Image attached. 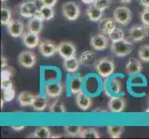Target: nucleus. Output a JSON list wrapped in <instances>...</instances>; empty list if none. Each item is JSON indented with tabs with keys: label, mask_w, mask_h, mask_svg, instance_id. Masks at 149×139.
I'll return each instance as SVG.
<instances>
[{
	"label": "nucleus",
	"mask_w": 149,
	"mask_h": 139,
	"mask_svg": "<svg viewBox=\"0 0 149 139\" xmlns=\"http://www.w3.org/2000/svg\"><path fill=\"white\" fill-rule=\"evenodd\" d=\"M109 38H107L106 34H103L101 33L95 34L94 36L91 38V46L95 50H98V51L105 50L109 47Z\"/></svg>",
	"instance_id": "nucleus-8"
},
{
	"label": "nucleus",
	"mask_w": 149,
	"mask_h": 139,
	"mask_svg": "<svg viewBox=\"0 0 149 139\" xmlns=\"http://www.w3.org/2000/svg\"><path fill=\"white\" fill-rule=\"evenodd\" d=\"M70 89L71 95L76 96L83 90V78L81 76H73L70 82Z\"/></svg>",
	"instance_id": "nucleus-22"
},
{
	"label": "nucleus",
	"mask_w": 149,
	"mask_h": 139,
	"mask_svg": "<svg viewBox=\"0 0 149 139\" xmlns=\"http://www.w3.org/2000/svg\"><path fill=\"white\" fill-rule=\"evenodd\" d=\"M80 59H77L76 57H71V58L64 59L63 67L65 71L69 73H74L76 71H78L79 67H80Z\"/></svg>",
	"instance_id": "nucleus-19"
},
{
	"label": "nucleus",
	"mask_w": 149,
	"mask_h": 139,
	"mask_svg": "<svg viewBox=\"0 0 149 139\" xmlns=\"http://www.w3.org/2000/svg\"><path fill=\"white\" fill-rule=\"evenodd\" d=\"M1 88H2V90L13 88L12 81L10 79H8V80H1Z\"/></svg>",
	"instance_id": "nucleus-39"
},
{
	"label": "nucleus",
	"mask_w": 149,
	"mask_h": 139,
	"mask_svg": "<svg viewBox=\"0 0 149 139\" xmlns=\"http://www.w3.org/2000/svg\"><path fill=\"white\" fill-rule=\"evenodd\" d=\"M41 12H42L45 20H52L55 16V11L54 8L52 7H48V6H45L42 9H41Z\"/></svg>",
	"instance_id": "nucleus-33"
},
{
	"label": "nucleus",
	"mask_w": 149,
	"mask_h": 139,
	"mask_svg": "<svg viewBox=\"0 0 149 139\" xmlns=\"http://www.w3.org/2000/svg\"><path fill=\"white\" fill-rule=\"evenodd\" d=\"M116 23L117 22H115L114 19H111V18L102 19L99 22V25H98L99 32L103 34L109 35L112 31L117 27Z\"/></svg>",
	"instance_id": "nucleus-15"
},
{
	"label": "nucleus",
	"mask_w": 149,
	"mask_h": 139,
	"mask_svg": "<svg viewBox=\"0 0 149 139\" xmlns=\"http://www.w3.org/2000/svg\"><path fill=\"white\" fill-rule=\"evenodd\" d=\"M58 53L62 59H66L76 55V46L69 41H64L58 45Z\"/></svg>",
	"instance_id": "nucleus-6"
},
{
	"label": "nucleus",
	"mask_w": 149,
	"mask_h": 139,
	"mask_svg": "<svg viewBox=\"0 0 149 139\" xmlns=\"http://www.w3.org/2000/svg\"><path fill=\"white\" fill-rule=\"evenodd\" d=\"M45 6H48V7H52L54 8L56 6V2H58V0H43Z\"/></svg>",
	"instance_id": "nucleus-41"
},
{
	"label": "nucleus",
	"mask_w": 149,
	"mask_h": 139,
	"mask_svg": "<svg viewBox=\"0 0 149 139\" xmlns=\"http://www.w3.org/2000/svg\"><path fill=\"white\" fill-rule=\"evenodd\" d=\"M121 3H124V4H128V3H131L132 0H120Z\"/></svg>",
	"instance_id": "nucleus-47"
},
{
	"label": "nucleus",
	"mask_w": 149,
	"mask_h": 139,
	"mask_svg": "<svg viewBox=\"0 0 149 139\" xmlns=\"http://www.w3.org/2000/svg\"><path fill=\"white\" fill-rule=\"evenodd\" d=\"M126 101L120 96H112L109 101V109L113 113H120L125 110Z\"/></svg>",
	"instance_id": "nucleus-14"
},
{
	"label": "nucleus",
	"mask_w": 149,
	"mask_h": 139,
	"mask_svg": "<svg viewBox=\"0 0 149 139\" xmlns=\"http://www.w3.org/2000/svg\"><path fill=\"white\" fill-rule=\"evenodd\" d=\"M45 96L49 97V98H58L63 93L62 84L58 82V83L45 85Z\"/></svg>",
	"instance_id": "nucleus-11"
},
{
	"label": "nucleus",
	"mask_w": 149,
	"mask_h": 139,
	"mask_svg": "<svg viewBox=\"0 0 149 139\" xmlns=\"http://www.w3.org/2000/svg\"><path fill=\"white\" fill-rule=\"evenodd\" d=\"M22 42L25 46L28 48H34L39 45L40 44V37L39 34H36L34 32L27 31L22 35Z\"/></svg>",
	"instance_id": "nucleus-13"
},
{
	"label": "nucleus",
	"mask_w": 149,
	"mask_h": 139,
	"mask_svg": "<svg viewBox=\"0 0 149 139\" xmlns=\"http://www.w3.org/2000/svg\"><path fill=\"white\" fill-rule=\"evenodd\" d=\"M13 74H14V71H13L12 68H8V67L7 66L6 68H3V70L1 71V80L11 79Z\"/></svg>",
	"instance_id": "nucleus-37"
},
{
	"label": "nucleus",
	"mask_w": 149,
	"mask_h": 139,
	"mask_svg": "<svg viewBox=\"0 0 149 139\" xmlns=\"http://www.w3.org/2000/svg\"><path fill=\"white\" fill-rule=\"evenodd\" d=\"M19 64L26 69H31L36 63V55L30 50H25L20 52L18 57Z\"/></svg>",
	"instance_id": "nucleus-5"
},
{
	"label": "nucleus",
	"mask_w": 149,
	"mask_h": 139,
	"mask_svg": "<svg viewBox=\"0 0 149 139\" xmlns=\"http://www.w3.org/2000/svg\"><path fill=\"white\" fill-rule=\"evenodd\" d=\"M32 107H33V109L36 111H43L47 109V99L44 96L36 95L34 97Z\"/></svg>",
	"instance_id": "nucleus-24"
},
{
	"label": "nucleus",
	"mask_w": 149,
	"mask_h": 139,
	"mask_svg": "<svg viewBox=\"0 0 149 139\" xmlns=\"http://www.w3.org/2000/svg\"><path fill=\"white\" fill-rule=\"evenodd\" d=\"M2 2H5V1H7V0H1Z\"/></svg>",
	"instance_id": "nucleus-50"
},
{
	"label": "nucleus",
	"mask_w": 149,
	"mask_h": 139,
	"mask_svg": "<svg viewBox=\"0 0 149 139\" xmlns=\"http://www.w3.org/2000/svg\"><path fill=\"white\" fill-rule=\"evenodd\" d=\"M103 11L100 8L95 7L94 4H92L91 6H89L86 9V15L88 19L92 22H98V20H102L103 17Z\"/></svg>",
	"instance_id": "nucleus-20"
},
{
	"label": "nucleus",
	"mask_w": 149,
	"mask_h": 139,
	"mask_svg": "<svg viewBox=\"0 0 149 139\" xmlns=\"http://www.w3.org/2000/svg\"><path fill=\"white\" fill-rule=\"evenodd\" d=\"M33 17H34V18H36V19H39V20H45L43 14H42V12H41V10H37V11L35 12V14H34V16H33Z\"/></svg>",
	"instance_id": "nucleus-43"
},
{
	"label": "nucleus",
	"mask_w": 149,
	"mask_h": 139,
	"mask_svg": "<svg viewBox=\"0 0 149 139\" xmlns=\"http://www.w3.org/2000/svg\"><path fill=\"white\" fill-rule=\"evenodd\" d=\"M147 36L146 27L136 25L130 29L129 31V37L131 39V42H140Z\"/></svg>",
	"instance_id": "nucleus-12"
},
{
	"label": "nucleus",
	"mask_w": 149,
	"mask_h": 139,
	"mask_svg": "<svg viewBox=\"0 0 149 139\" xmlns=\"http://www.w3.org/2000/svg\"><path fill=\"white\" fill-rule=\"evenodd\" d=\"M33 3L35 5V7H36L37 10H41L45 6L43 0H33Z\"/></svg>",
	"instance_id": "nucleus-40"
},
{
	"label": "nucleus",
	"mask_w": 149,
	"mask_h": 139,
	"mask_svg": "<svg viewBox=\"0 0 149 139\" xmlns=\"http://www.w3.org/2000/svg\"><path fill=\"white\" fill-rule=\"evenodd\" d=\"M43 22L44 20H41L39 19L36 18H31V20L27 23V29L28 31H31V32H34L36 34H40L41 31L43 29Z\"/></svg>",
	"instance_id": "nucleus-23"
},
{
	"label": "nucleus",
	"mask_w": 149,
	"mask_h": 139,
	"mask_svg": "<svg viewBox=\"0 0 149 139\" xmlns=\"http://www.w3.org/2000/svg\"><path fill=\"white\" fill-rule=\"evenodd\" d=\"M124 132V127L119 125H109L107 126V133L112 138H120Z\"/></svg>",
	"instance_id": "nucleus-26"
},
{
	"label": "nucleus",
	"mask_w": 149,
	"mask_h": 139,
	"mask_svg": "<svg viewBox=\"0 0 149 139\" xmlns=\"http://www.w3.org/2000/svg\"><path fill=\"white\" fill-rule=\"evenodd\" d=\"M138 55L141 61L148 62L149 61V45H142L138 50Z\"/></svg>",
	"instance_id": "nucleus-32"
},
{
	"label": "nucleus",
	"mask_w": 149,
	"mask_h": 139,
	"mask_svg": "<svg viewBox=\"0 0 149 139\" xmlns=\"http://www.w3.org/2000/svg\"><path fill=\"white\" fill-rule=\"evenodd\" d=\"M8 32L14 38L22 36L24 34V24L20 20H12L8 25Z\"/></svg>",
	"instance_id": "nucleus-10"
},
{
	"label": "nucleus",
	"mask_w": 149,
	"mask_h": 139,
	"mask_svg": "<svg viewBox=\"0 0 149 139\" xmlns=\"http://www.w3.org/2000/svg\"><path fill=\"white\" fill-rule=\"evenodd\" d=\"M132 51V42L125 38L117 41V42H112L111 44V52L113 55L119 58H123L128 55H130Z\"/></svg>",
	"instance_id": "nucleus-2"
},
{
	"label": "nucleus",
	"mask_w": 149,
	"mask_h": 139,
	"mask_svg": "<svg viewBox=\"0 0 149 139\" xmlns=\"http://www.w3.org/2000/svg\"><path fill=\"white\" fill-rule=\"evenodd\" d=\"M109 38L111 40V42H117V41H120L125 38V34L124 32L119 27H116L112 32L107 35Z\"/></svg>",
	"instance_id": "nucleus-30"
},
{
	"label": "nucleus",
	"mask_w": 149,
	"mask_h": 139,
	"mask_svg": "<svg viewBox=\"0 0 149 139\" xmlns=\"http://www.w3.org/2000/svg\"><path fill=\"white\" fill-rule=\"evenodd\" d=\"M37 8L33 3V0H25L19 6V12L22 17L24 18H33Z\"/></svg>",
	"instance_id": "nucleus-7"
},
{
	"label": "nucleus",
	"mask_w": 149,
	"mask_h": 139,
	"mask_svg": "<svg viewBox=\"0 0 149 139\" xmlns=\"http://www.w3.org/2000/svg\"><path fill=\"white\" fill-rule=\"evenodd\" d=\"M79 59H80V62L81 65L87 66V67L95 65L97 62L96 54L94 52V51H91V50L84 51V52L81 53V57L79 58Z\"/></svg>",
	"instance_id": "nucleus-16"
},
{
	"label": "nucleus",
	"mask_w": 149,
	"mask_h": 139,
	"mask_svg": "<svg viewBox=\"0 0 149 139\" xmlns=\"http://www.w3.org/2000/svg\"><path fill=\"white\" fill-rule=\"evenodd\" d=\"M146 112H149V109H147V110H146Z\"/></svg>",
	"instance_id": "nucleus-49"
},
{
	"label": "nucleus",
	"mask_w": 149,
	"mask_h": 139,
	"mask_svg": "<svg viewBox=\"0 0 149 139\" xmlns=\"http://www.w3.org/2000/svg\"><path fill=\"white\" fill-rule=\"evenodd\" d=\"M79 136L81 138H100V133L95 128H86L83 129Z\"/></svg>",
	"instance_id": "nucleus-29"
},
{
	"label": "nucleus",
	"mask_w": 149,
	"mask_h": 139,
	"mask_svg": "<svg viewBox=\"0 0 149 139\" xmlns=\"http://www.w3.org/2000/svg\"><path fill=\"white\" fill-rule=\"evenodd\" d=\"M49 110L52 113H58V114H60V113L66 112V108L62 101H60L59 99H56L51 104Z\"/></svg>",
	"instance_id": "nucleus-28"
},
{
	"label": "nucleus",
	"mask_w": 149,
	"mask_h": 139,
	"mask_svg": "<svg viewBox=\"0 0 149 139\" xmlns=\"http://www.w3.org/2000/svg\"><path fill=\"white\" fill-rule=\"evenodd\" d=\"M146 33H147V36H149V26L146 27Z\"/></svg>",
	"instance_id": "nucleus-48"
},
{
	"label": "nucleus",
	"mask_w": 149,
	"mask_h": 139,
	"mask_svg": "<svg viewBox=\"0 0 149 139\" xmlns=\"http://www.w3.org/2000/svg\"><path fill=\"white\" fill-rule=\"evenodd\" d=\"M139 4L145 8H149V0H138Z\"/></svg>",
	"instance_id": "nucleus-42"
},
{
	"label": "nucleus",
	"mask_w": 149,
	"mask_h": 139,
	"mask_svg": "<svg viewBox=\"0 0 149 139\" xmlns=\"http://www.w3.org/2000/svg\"><path fill=\"white\" fill-rule=\"evenodd\" d=\"M35 96L33 94L27 91H23L19 93L17 96V100L19 104L22 107H29L33 105V102L34 100Z\"/></svg>",
	"instance_id": "nucleus-21"
},
{
	"label": "nucleus",
	"mask_w": 149,
	"mask_h": 139,
	"mask_svg": "<svg viewBox=\"0 0 149 139\" xmlns=\"http://www.w3.org/2000/svg\"><path fill=\"white\" fill-rule=\"evenodd\" d=\"M32 136L34 138H50L51 131L47 126H39L34 130Z\"/></svg>",
	"instance_id": "nucleus-25"
},
{
	"label": "nucleus",
	"mask_w": 149,
	"mask_h": 139,
	"mask_svg": "<svg viewBox=\"0 0 149 139\" xmlns=\"http://www.w3.org/2000/svg\"><path fill=\"white\" fill-rule=\"evenodd\" d=\"M15 96H16V92H15L14 88L3 90V99L5 102L12 101L15 98Z\"/></svg>",
	"instance_id": "nucleus-34"
},
{
	"label": "nucleus",
	"mask_w": 149,
	"mask_h": 139,
	"mask_svg": "<svg viewBox=\"0 0 149 139\" xmlns=\"http://www.w3.org/2000/svg\"><path fill=\"white\" fill-rule=\"evenodd\" d=\"M84 128L81 126L78 125H66L64 126V131L66 133V135H68L69 136H79L80 133H81Z\"/></svg>",
	"instance_id": "nucleus-27"
},
{
	"label": "nucleus",
	"mask_w": 149,
	"mask_h": 139,
	"mask_svg": "<svg viewBox=\"0 0 149 139\" xmlns=\"http://www.w3.org/2000/svg\"><path fill=\"white\" fill-rule=\"evenodd\" d=\"M1 67H2V69L3 68H6V67L8 66V59L5 58V57H2V59H1Z\"/></svg>",
	"instance_id": "nucleus-44"
},
{
	"label": "nucleus",
	"mask_w": 149,
	"mask_h": 139,
	"mask_svg": "<svg viewBox=\"0 0 149 139\" xmlns=\"http://www.w3.org/2000/svg\"><path fill=\"white\" fill-rule=\"evenodd\" d=\"M81 2H84V4H89V5H92L94 4L95 0H81Z\"/></svg>",
	"instance_id": "nucleus-46"
},
{
	"label": "nucleus",
	"mask_w": 149,
	"mask_h": 139,
	"mask_svg": "<svg viewBox=\"0 0 149 139\" xmlns=\"http://www.w3.org/2000/svg\"><path fill=\"white\" fill-rule=\"evenodd\" d=\"M111 92L114 93V94H120L122 89V85H121V82L118 79V78H114L111 81Z\"/></svg>",
	"instance_id": "nucleus-35"
},
{
	"label": "nucleus",
	"mask_w": 149,
	"mask_h": 139,
	"mask_svg": "<svg viewBox=\"0 0 149 139\" xmlns=\"http://www.w3.org/2000/svg\"><path fill=\"white\" fill-rule=\"evenodd\" d=\"M111 4V0H95L94 5L98 8L105 10L107 8H109Z\"/></svg>",
	"instance_id": "nucleus-36"
},
{
	"label": "nucleus",
	"mask_w": 149,
	"mask_h": 139,
	"mask_svg": "<svg viewBox=\"0 0 149 139\" xmlns=\"http://www.w3.org/2000/svg\"><path fill=\"white\" fill-rule=\"evenodd\" d=\"M39 51L45 58H49L58 52V45L51 40H45L39 44Z\"/></svg>",
	"instance_id": "nucleus-9"
},
{
	"label": "nucleus",
	"mask_w": 149,
	"mask_h": 139,
	"mask_svg": "<svg viewBox=\"0 0 149 139\" xmlns=\"http://www.w3.org/2000/svg\"><path fill=\"white\" fill-rule=\"evenodd\" d=\"M141 20L143 24V26H149V8L143 9L141 13Z\"/></svg>",
	"instance_id": "nucleus-38"
},
{
	"label": "nucleus",
	"mask_w": 149,
	"mask_h": 139,
	"mask_svg": "<svg viewBox=\"0 0 149 139\" xmlns=\"http://www.w3.org/2000/svg\"><path fill=\"white\" fill-rule=\"evenodd\" d=\"M12 20V15L10 9L3 7L1 8V23L2 25H8Z\"/></svg>",
	"instance_id": "nucleus-31"
},
{
	"label": "nucleus",
	"mask_w": 149,
	"mask_h": 139,
	"mask_svg": "<svg viewBox=\"0 0 149 139\" xmlns=\"http://www.w3.org/2000/svg\"><path fill=\"white\" fill-rule=\"evenodd\" d=\"M62 14L68 20H70V22L76 20L81 14L79 5L73 1L65 2L62 5Z\"/></svg>",
	"instance_id": "nucleus-3"
},
{
	"label": "nucleus",
	"mask_w": 149,
	"mask_h": 139,
	"mask_svg": "<svg viewBox=\"0 0 149 139\" xmlns=\"http://www.w3.org/2000/svg\"><path fill=\"white\" fill-rule=\"evenodd\" d=\"M132 13L127 7H118L113 12V19L118 24L127 25L131 22Z\"/></svg>",
	"instance_id": "nucleus-4"
},
{
	"label": "nucleus",
	"mask_w": 149,
	"mask_h": 139,
	"mask_svg": "<svg viewBox=\"0 0 149 139\" xmlns=\"http://www.w3.org/2000/svg\"><path fill=\"white\" fill-rule=\"evenodd\" d=\"M141 71H142V63L139 59H137L135 58H131L128 60V62L126 63L125 66V71L127 74L133 75L141 73Z\"/></svg>",
	"instance_id": "nucleus-17"
},
{
	"label": "nucleus",
	"mask_w": 149,
	"mask_h": 139,
	"mask_svg": "<svg viewBox=\"0 0 149 139\" xmlns=\"http://www.w3.org/2000/svg\"><path fill=\"white\" fill-rule=\"evenodd\" d=\"M95 71L102 78H109L115 71L114 60L110 58H102L97 60L95 64Z\"/></svg>",
	"instance_id": "nucleus-1"
},
{
	"label": "nucleus",
	"mask_w": 149,
	"mask_h": 139,
	"mask_svg": "<svg viewBox=\"0 0 149 139\" xmlns=\"http://www.w3.org/2000/svg\"><path fill=\"white\" fill-rule=\"evenodd\" d=\"M10 128H12V129H13L14 131H17V132H18V131H22V130H23L24 128H25V126H23V125H22V126H14V125H13V126H11Z\"/></svg>",
	"instance_id": "nucleus-45"
},
{
	"label": "nucleus",
	"mask_w": 149,
	"mask_h": 139,
	"mask_svg": "<svg viewBox=\"0 0 149 139\" xmlns=\"http://www.w3.org/2000/svg\"><path fill=\"white\" fill-rule=\"evenodd\" d=\"M76 104L81 110H87L92 106V98L85 93L80 92L78 95H76Z\"/></svg>",
	"instance_id": "nucleus-18"
}]
</instances>
